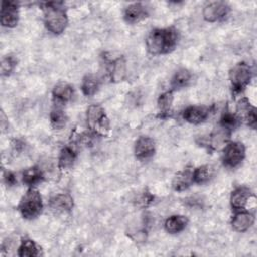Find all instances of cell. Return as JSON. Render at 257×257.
<instances>
[{
    "label": "cell",
    "instance_id": "6da1fadb",
    "mask_svg": "<svg viewBox=\"0 0 257 257\" xmlns=\"http://www.w3.org/2000/svg\"><path fill=\"white\" fill-rule=\"evenodd\" d=\"M178 34L175 28H156L152 30L147 39V49L151 54H165L171 52L177 45Z\"/></svg>",
    "mask_w": 257,
    "mask_h": 257
},
{
    "label": "cell",
    "instance_id": "7a4b0ae2",
    "mask_svg": "<svg viewBox=\"0 0 257 257\" xmlns=\"http://www.w3.org/2000/svg\"><path fill=\"white\" fill-rule=\"evenodd\" d=\"M61 2H48L44 6V23L46 28L54 33H62L68 23L67 15Z\"/></svg>",
    "mask_w": 257,
    "mask_h": 257
},
{
    "label": "cell",
    "instance_id": "3957f363",
    "mask_svg": "<svg viewBox=\"0 0 257 257\" xmlns=\"http://www.w3.org/2000/svg\"><path fill=\"white\" fill-rule=\"evenodd\" d=\"M17 208L24 219L32 220L38 217L43 209V203L40 193L37 190L30 188L22 196Z\"/></svg>",
    "mask_w": 257,
    "mask_h": 257
},
{
    "label": "cell",
    "instance_id": "277c9868",
    "mask_svg": "<svg viewBox=\"0 0 257 257\" xmlns=\"http://www.w3.org/2000/svg\"><path fill=\"white\" fill-rule=\"evenodd\" d=\"M87 123L91 131L96 135L105 136L109 132V120L100 105L93 104L87 109Z\"/></svg>",
    "mask_w": 257,
    "mask_h": 257
},
{
    "label": "cell",
    "instance_id": "5b68a950",
    "mask_svg": "<svg viewBox=\"0 0 257 257\" xmlns=\"http://www.w3.org/2000/svg\"><path fill=\"white\" fill-rule=\"evenodd\" d=\"M229 78L234 92H241L252 78V69L246 62H239L230 70Z\"/></svg>",
    "mask_w": 257,
    "mask_h": 257
},
{
    "label": "cell",
    "instance_id": "8992f818",
    "mask_svg": "<svg viewBox=\"0 0 257 257\" xmlns=\"http://www.w3.org/2000/svg\"><path fill=\"white\" fill-rule=\"evenodd\" d=\"M245 158V147L240 142H230L223 150V163L228 168L239 166Z\"/></svg>",
    "mask_w": 257,
    "mask_h": 257
},
{
    "label": "cell",
    "instance_id": "52a82bcc",
    "mask_svg": "<svg viewBox=\"0 0 257 257\" xmlns=\"http://www.w3.org/2000/svg\"><path fill=\"white\" fill-rule=\"evenodd\" d=\"M229 11V6L223 1L208 3L203 9V16L209 22H215L224 18Z\"/></svg>",
    "mask_w": 257,
    "mask_h": 257
},
{
    "label": "cell",
    "instance_id": "ba28073f",
    "mask_svg": "<svg viewBox=\"0 0 257 257\" xmlns=\"http://www.w3.org/2000/svg\"><path fill=\"white\" fill-rule=\"evenodd\" d=\"M1 24L5 27H14L18 22V6L13 1H3L0 12Z\"/></svg>",
    "mask_w": 257,
    "mask_h": 257
},
{
    "label": "cell",
    "instance_id": "9c48e42d",
    "mask_svg": "<svg viewBox=\"0 0 257 257\" xmlns=\"http://www.w3.org/2000/svg\"><path fill=\"white\" fill-rule=\"evenodd\" d=\"M239 120H242L247 125L255 128L256 126V109L251 105L247 98H242L237 104V115Z\"/></svg>",
    "mask_w": 257,
    "mask_h": 257
},
{
    "label": "cell",
    "instance_id": "30bf717a",
    "mask_svg": "<svg viewBox=\"0 0 257 257\" xmlns=\"http://www.w3.org/2000/svg\"><path fill=\"white\" fill-rule=\"evenodd\" d=\"M155 154V142L150 137H140L135 145V155L140 160H147Z\"/></svg>",
    "mask_w": 257,
    "mask_h": 257
},
{
    "label": "cell",
    "instance_id": "8fae6325",
    "mask_svg": "<svg viewBox=\"0 0 257 257\" xmlns=\"http://www.w3.org/2000/svg\"><path fill=\"white\" fill-rule=\"evenodd\" d=\"M254 215L250 212L240 210L232 218V228L237 232H245L254 224Z\"/></svg>",
    "mask_w": 257,
    "mask_h": 257
},
{
    "label": "cell",
    "instance_id": "7c38bea8",
    "mask_svg": "<svg viewBox=\"0 0 257 257\" xmlns=\"http://www.w3.org/2000/svg\"><path fill=\"white\" fill-rule=\"evenodd\" d=\"M149 15L148 9L142 3H133L128 5L124 10V19L128 23H137Z\"/></svg>",
    "mask_w": 257,
    "mask_h": 257
},
{
    "label": "cell",
    "instance_id": "4fadbf2b",
    "mask_svg": "<svg viewBox=\"0 0 257 257\" xmlns=\"http://www.w3.org/2000/svg\"><path fill=\"white\" fill-rule=\"evenodd\" d=\"M250 197H251V193H250L249 189H247L245 187H239V188L235 189L232 192L231 198H230L231 207L235 211L244 210Z\"/></svg>",
    "mask_w": 257,
    "mask_h": 257
},
{
    "label": "cell",
    "instance_id": "5bb4252c",
    "mask_svg": "<svg viewBox=\"0 0 257 257\" xmlns=\"http://www.w3.org/2000/svg\"><path fill=\"white\" fill-rule=\"evenodd\" d=\"M49 206L57 213L69 212L73 207V200L68 194H57L50 199Z\"/></svg>",
    "mask_w": 257,
    "mask_h": 257
},
{
    "label": "cell",
    "instance_id": "9a60e30c",
    "mask_svg": "<svg viewBox=\"0 0 257 257\" xmlns=\"http://www.w3.org/2000/svg\"><path fill=\"white\" fill-rule=\"evenodd\" d=\"M209 115V110L201 106H189L183 111V118L193 124L203 122Z\"/></svg>",
    "mask_w": 257,
    "mask_h": 257
},
{
    "label": "cell",
    "instance_id": "2e32d148",
    "mask_svg": "<svg viewBox=\"0 0 257 257\" xmlns=\"http://www.w3.org/2000/svg\"><path fill=\"white\" fill-rule=\"evenodd\" d=\"M193 170L192 169H185L178 174L173 179L172 186L175 191H185L193 184Z\"/></svg>",
    "mask_w": 257,
    "mask_h": 257
},
{
    "label": "cell",
    "instance_id": "e0dca14e",
    "mask_svg": "<svg viewBox=\"0 0 257 257\" xmlns=\"http://www.w3.org/2000/svg\"><path fill=\"white\" fill-rule=\"evenodd\" d=\"M108 74L111 81L114 82L121 81L124 78L125 61L122 57H118L108 61Z\"/></svg>",
    "mask_w": 257,
    "mask_h": 257
},
{
    "label": "cell",
    "instance_id": "ac0fdd59",
    "mask_svg": "<svg viewBox=\"0 0 257 257\" xmlns=\"http://www.w3.org/2000/svg\"><path fill=\"white\" fill-rule=\"evenodd\" d=\"M73 87L66 82L57 83L52 90L53 99L57 103H65L72 98Z\"/></svg>",
    "mask_w": 257,
    "mask_h": 257
},
{
    "label": "cell",
    "instance_id": "d6986e66",
    "mask_svg": "<svg viewBox=\"0 0 257 257\" xmlns=\"http://www.w3.org/2000/svg\"><path fill=\"white\" fill-rule=\"evenodd\" d=\"M188 225V219L181 215H174L165 221V229L171 234L182 232Z\"/></svg>",
    "mask_w": 257,
    "mask_h": 257
},
{
    "label": "cell",
    "instance_id": "ffe728a7",
    "mask_svg": "<svg viewBox=\"0 0 257 257\" xmlns=\"http://www.w3.org/2000/svg\"><path fill=\"white\" fill-rule=\"evenodd\" d=\"M43 178L44 176L42 171L36 166L30 167L22 173V182L30 187H33L34 185L40 183L43 180Z\"/></svg>",
    "mask_w": 257,
    "mask_h": 257
},
{
    "label": "cell",
    "instance_id": "44dd1931",
    "mask_svg": "<svg viewBox=\"0 0 257 257\" xmlns=\"http://www.w3.org/2000/svg\"><path fill=\"white\" fill-rule=\"evenodd\" d=\"M214 170L210 165H203L193 170V182L195 184H205L213 176Z\"/></svg>",
    "mask_w": 257,
    "mask_h": 257
},
{
    "label": "cell",
    "instance_id": "7402d4cb",
    "mask_svg": "<svg viewBox=\"0 0 257 257\" xmlns=\"http://www.w3.org/2000/svg\"><path fill=\"white\" fill-rule=\"evenodd\" d=\"M99 87V80L93 74H87L83 77L81 82V90L84 95L91 96L93 95Z\"/></svg>",
    "mask_w": 257,
    "mask_h": 257
},
{
    "label": "cell",
    "instance_id": "603a6c76",
    "mask_svg": "<svg viewBox=\"0 0 257 257\" xmlns=\"http://www.w3.org/2000/svg\"><path fill=\"white\" fill-rule=\"evenodd\" d=\"M18 256L20 257H33L39 255V249L36 244L30 239H23L18 247Z\"/></svg>",
    "mask_w": 257,
    "mask_h": 257
},
{
    "label": "cell",
    "instance_id": "cb8c5ba5",
    "mask_svg": "<svg viewBox=\"0 0 257 257\" xmlns=\"http://www.w3.org/2000/svg\"><path fill=\"white\" fill-rule=\"evenodd\" d=\"M75 152L70 147H64L59 155L58 159V166L61 169H69L72 167L74 161H75Z\"/></svg>",
    "mask_w": 257,
    "mask_h": 257
},
{
    "label": "cell",
    "instance_id": "d4e9b609",
    "mask_svg": "<svg viewBox=\"0 0 257 257\" xmlns=\"http://www.w3.org/2000/svg\"><path fill=\"white\" fill-rule=\"evenodd\" d=\"M192 74L186 68L179 69L172 78V86L174 89H179L186 86L191 80Z\"/></svg>",
    "mask_w": 257,
    "mask_h": 257
},
{
    "label": "cell",
    "instance_id": "484cf974",
    "mask_svg": "<svg viewBox=\"0 0 257 257\" xmlns=\"http://www.w3.org/2000/svg\"><path fill=\"white\" fill-rule=\"evenodd\" d=\"M67 121V116L61 108H54L50 112V122L54 128H62Z\"/></svg>",
    "mask_w": 257,
    "mask_h": 257
},
{
    "label": "cell",
    "instance_id": "4316f807",
    "mask_svg": "<svg viewBox=\"0 0 257 257\" xmlns=\"http://www.w3.org/2000/svg\"><path fill=\"white\" fill-rule=\"evenodd\" d=\"M173 91L172 90H169V91H166L164 93H162L159 98H158V106H159V109L162 113H167L171 106H172V103H173Z\"/></svg>",
    "mask_w": 257,
    "mask_h": 257
},
{
    "label": "cell",
    "instance_id": "83f0119b",
    "mask_svg": "<svg viewBox=\"0 0 257 257\" xmlns=\"http://www.w3.org/2000/svg\"><path fill=\"white\" fill-rule=\"evenodd\" d=\"M16 59L12 55H6L1 59V74L3 76H8L16 66Z\"/></svg>",
    "mask_w": 257,
    "mask_h": 257
},
{
    "label": "cell",
    "instance_id": "f1b7e54d",
    "mask_svg": "<svg viewBox=\"0 0 257 257\" xmlns=\"http://www.w3.org/2000/svg\"><path fill=\"white\" fill-rule=\"evenodd\" d=\"M239 123V119L236 115L226 112L221 117V127L231 132L233 131Z\"/></svg>",
    "mask_w": 257,
    "mask_h": 257
},
{
    "label": "cell",
    "instance_id": "f546056e",
    "mask_svg": "<svg viewBox=\"0 0 257 257\" xmlns=\"http://www.w3.org/2000/svg\"><path fill=\"white\" fill-rule=\"evenodd\" d=\"M153 200L154 196H152L149 192H144L137 198V204L141 207H146L150 205L153 202Z\"/></svg>",
    "mask_w": 257,
    "mask_h": 257
},
{
    "label": "cell",
    "instance_id": "4dcf8cb0",
    "mask_svg": "<svg viewBox=\"0 0 257 257\" xmlns=\"http://www.w3.org/2000/svg\"><path fill=\"white\" fill-rule=\"evenodd\" d=\"M3 177H4V182L8 186H13L17 182V180L15 178V175L13 173H11V172H6Z\"/></svg>",
    "mask_w": 257,
    "mask_h": 257
}]
</instances>
